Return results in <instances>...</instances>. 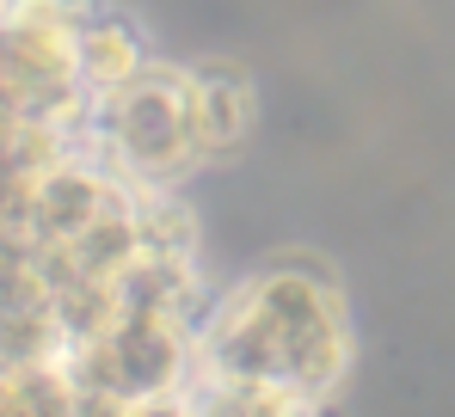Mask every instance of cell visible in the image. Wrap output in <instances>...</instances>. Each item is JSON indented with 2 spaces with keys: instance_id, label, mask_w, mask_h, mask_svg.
<instances>
[{
  "instance_id": "1",
  "label": "cell",
  "mask_w": 455,
  "mask_h": 417,
  "mask_svg": "<svg viewBox=\"0 0 455 417\" xmlns=\"http://www.w3.org/2000/svg\"><path fill=\"white\" fill-rule=\"evenodd\" d=\"M357 362V319L339 271L320 252H277L210 295L197 326V374L265 381L307 399L345 393Z\"/></svg>"
},
{
  "instance_id": "4",
  "label": "cell",
  "mask_w": 455,
  "mask_h": 417,
  "mask_svg": "<svg viewBox=\"0 0 455 417\" xmlns=\"http://www.w3.org/2000/svg\"><path fill=\"white\" fill-rule=\"evenodd\" d=\"M191 105H197V141L204 160H234L252 136V74L234 62H191Z\"/></svg>"
},
{
  "instance_id": "5",
  "label": "cell",
  "mask_w": 455,
  "mask_h": 417,
  "mask_svg": "<svg viewBox=\"0 0 455 417\" xmlns=\"http://www.w3.org/2000/svg\"><path fill=\"white\" fill-rule=\"evenodd\" d=\"M185 417H332V399H307L265 381H228V374H191Z\"/></svg>"
},
{
  "instance_id": "2",
  "label": "cell",
  "mask_w": 455,
  "mask_h": 417,
  "mask_svg": "<svg viewBox=\"0 0 455 417\" xmlns=\"http://www.w3.org/2000/svg\"><path fill=\"white\" fill-rule=\"evenodd\" d=\"M75 147L99 153L117 178L136 191H179L204 160L197 141V105H191V62H160L154 56L136 80L105 92L86 117Z\"/></svg>"
},
{
  "instance_id": "3",
  "label": "cell",
  "mask_w": 455,
  "mask_h": 417,
  "mask_svg": "<svg viewBox=\"0 0 455 417\" xmlns=\"http://www.w3.org/2000/svg\"><path fill=\"white\" fill-rule=\"evenodd\" d=\"M75 56H80V80H86V92H92V98L117 92L124 80H136V74L154 62L148 31H142L130 12L105 6V0H86V6H80V19H75Z\"/></svg>"
}]
</instances>
